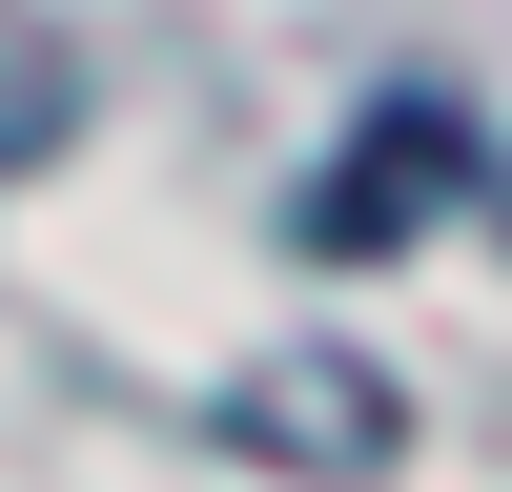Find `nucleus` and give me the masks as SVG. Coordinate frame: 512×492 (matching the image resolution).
<instances>
[{
    "label": "nucleus",
    "mask_w": 512,
    "mask_h": 492,
    "mask_svg": "<svg viewBox=\"0 0 512 492\" xmlns=\"http://www.w3.org/2000/svg\"><path fill=\"white\" fill-rule=\"evenodd\" d=\"M431 185H472V123H451V103H390V123L349 144V185H328V246H390Z\"/></svg>",
    "instance_id": "f257e3e1"
}]
</instances>
